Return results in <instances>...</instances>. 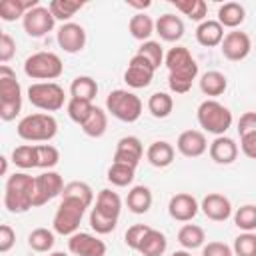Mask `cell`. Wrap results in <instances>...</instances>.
Returning <instances> with one entry per match:
<instances>
[{
  "instance_id": "55",
  "label": "cell",
  "mask_w": 256,
  "mask_h": 256,
  "mask_svg": "<svg viewBox=\"0 0 256 256\" xmlns=\"http://www.w3.org/2000/svg\"><path fill=\"white\" fill-rule=\"evenodd\" d=\"M172 256H192L188 250H176V252H172Z\"/></svg>"
},
{
  "instance_id": "27",
  "label": "cell",
  "mask_w": 256,
  "mask_h": 256,
  "mask_svg": "<svg viewBox=\"0 0 256 256\" xmlns=\"http://www.w3.org/2000/svg\"><path fill=\"white\" fill-rule=\"evenodd\" d=\"M128 210L134 214H146L152 208V192L148 186H134L126 198Z\"/></svg>"
},
{
  "instance_id": "14",
  "label": "cell",
  "mask_w": 256,
  "mask_h": 256,
  "mask_svg": "<svg viewBox=\"0 0 256 256\" xmlns=\"http://www.w3.org/2000/svg\"><path fill=\"white\" fill-rule=\"evenodd\" d=\"M68 250L74 256H106V244L88 232H76L68 240Z\"/></svg>"
},
{
  "instance_id": "51",
  "label": "cell",
  "mask_w": 256,
  "mask_h": 256,
  "mask_svg": "<svg viewBox=\"0 0 256 256\" xmlns=\"http://www.w3.org/2000/svg\"><path fill=\"white\" fill-rule=\"evenodd\" d=\"M240 148L248 158L256 160V130L240 134Z\"/></svg>"
},
{
  "instance_id": "10",
  "label": "cell",
  "mask_w": 256,
  "mask_h": 256,
  "mask_svg": "<svg viewBox=\"0 0 256 256\" xmlns=\"http://www.w3.org/2000/svg\"><path fill=\"white\" fill-rule=\"evenodd\" d=\"M64 180L58 172H44L40 176H36V190H34V208H40L44 204H48L50 200H54L56 196H62L64 192Z\"/></svg>"
},
{
  "instance_id": "12",
  "label": "cell",
  "mask_w": 256,
  "mask_h": 256,
  "mask_svg": "<svg viewBox=\"0 0 256 256\" xmlns=\"http://www.w3.org/2000/svg\"><path fill=\"white\" fill-rule=\"evenodd\" d=\"M154 72H156V68L148 60H144L142 56L134 54L132 60H130V64H128V68H126V72H124V82L130 88H134V90L146 88V86L152 84Z\"/></svg>"
},
{
  "instance_id": "19",
  "label": "cell",
  "mask_w": 256,
  "mask_h": 256,
  "mask_svg": "<svg viewBox=\"0 0 256 256\" xmlns=\"http://www.w3.org/2000/svg\"><path fill=\"white\" fill-rule=\"evenodd\" d=\"M176 148L186 158H198L208 150V140H206L204 132H200V130H184L178 136Z\"/></svg>"
},
{
  "instance_id": "32",
  "label": "cell",
  "mask_w": 256,
  "mask_h": 256,
  "mask_svg": "<svg viewBox=\"0 0 256 256\" xmlns=\"http://www.w3.org/2000/svg\"><path fill=\"white\" fill-rule=\"evenodd\" d=\"M70 94H72V98L92 102L98 94V84L90 76H76L70 84Z\"/></svg>"
},
{
  "instance_id": "9",
  "label": "cell",
  "mask_w": 256,
  "mask_h": 256,
  "mask_svg": "<svg viewBox=\"0 0 256 256\" xmlns=\"http://www.w3.org/2000/svg\"><path fill=\"white\" fill-rule=\"evenodd\" d=\"M28 100L34 108L48 112H58L64 106V88L56 82H34L28 88Z\"/></svg>"
},
{
  "instance_id": "6",
  "label": "cell",
  "mask_w": 256,
  "mask_h": 256,
  "mask_svg": "<svg viewBox=\"0 0 256 256\" xmlns=\"http://www.w3.org/2000/svg\"><path fill=\"white\" fill-rule=\"evenodd\" d=\"M64 72L62 58L54 52H36L26 58L24 62V74L32 80H46L52 82L60 78Z\"/></svg>"
},
{
  "instance_id": "4",
  "label": "cell",
  "mask_w": 256,
  "mask_h": 256,
  "mask_svg": "<svg viewBox=\"0 0 256 256\" xmlns=\"http://www.w3.org/2000/svg\"><path fill=\"white\" fill-rule=\"evenodd\" d=\"M18 136L26 142H50L58 134V122L52 114H28L18 122Z\"/></svg>"
},
{
  "instance_id": "30",
  "label": "cell",
  "mask_w": 256,
  "mask_h": 256,
  "mask_svg": "<svg viewBox=\"0 0 256 256\" xmlns=\"http://www.w3.org/2000/svg\"><path fill=\"white\" fill-rule=\"evenodd\" d=\"M178 242L184 250H196V248L204 246L206 232H204V228H200L196 224H184L178 232Z\"/></svg>"
},
{
  "instance_id": "25",
  "label": "cell",
  "mask_w": 256,
  "mask_h": 256,
  "mask_svg": "<svg viewBox=\"0 0 256 256\" xmlns=\"http://www.w3.org/2000/svg\"><path fill=\"white\" fill-rule=\"evenodd\" d=\"M94 210H98L100 214H104V216H108V218L118 220V218H120V212H122V200H120V196H118L116 192L104 188V190H100L98 196H96V206H94Z\"/></svg>"
},
{
  "instance_id": "1",
  "label": "cell",
  "mask_w": 256,
  "mask_h": 256,
  "mask_svg": "<svg viewBox=\"0 0 256 256\" xmlns=\"http://www.w3.org/2000/svg\"><path fill=\"white\" fill-rule=\"evenodd\" d=\"M170 76H168V86L174 94H186L190 92L196 76H198V64L190 50L186 46H174L168 50L166 60H164Z\"/></svg>"
},
{
  "instance_id": "44",
  "label": "cell",
  "mask_w": 256,
  "mask_h": 256,
  "mask_svg": "<svg viewBox=\"0 0 256 256\" xmlns=\"http://www.w3.org/2000/svg\"><path fill=\"white\" fill-rule=\"evenodd\" d=\"M36 158H38V168L52 170L60 162V152L52 144H36Z\"/></svg>"
},
{
  "instance_id": "24",
  "label": "cell",
  "mask_w": 256,
  "mask_h": 256,
  "mask_svg": "<svg viewBox=\"0 0 256 256\" xmlns=\"http://www.w3.org/2000/svg\"><path fill=\"white\" fill-rule=\"evenodd\" d=\"M174 146L166 140H156L148 146L146 150V158L152 166L156 168H168L172 162H174Z\"/></svg>"
},
{
  "instance_id": "41",
  "label": "cell",
  "mask_w": 256,
  "mask_h": 256,
  "mask_svg": "<svg viewBox=\"0 0 256 256\" xmlns=\"http://www.w3.org/2000/svg\"><path fill=\"white\" fill-rule=\"evenodd\" d=\"M138 56H142L144 60H148L156 70L164 64L166 56H164V48L160 46V42H154V40H148V42H142V46L138 48L136 52Z\"/></svg>"
},
{
  "instance_id": "43",
  "label": "cell",
  "mask_w": 256,
  "mask_h": 256,
  "mask_svg": "<svg viewBox=\"0 0 256 256\" xmlns=\"http://www.w3.org/2000/svg\"><path fill=\"white\" fill-rule=\"evenodd\" d=\"M234 224L242 232H254L256 230V206L244 204L234 212Z\"/></svg>"
},
{
  "instance_id": "48",
  "label": "cell",
  "mask_w": 256,
  "mask_h": 256,
  "mask_svg": "<svg viewBox=\"0 0 256 256\" xmlns=\"http://www.w3.org/2000/svg\"><path fill=\"white\" fill-rule=\"evenodd\" d=\"M14 54H16V42H14V38L10 34L2 32V36H0V62L2 64H8L14 58Z\"/></svg>"
},
{
  "instance_id": "15",
  "label": "cell",
  "mask_w": 256,
  "mask_h": 256,
  "mask_svg": "<svg viewBox=\"0 0 256 256\" xmlns=\"http://www.w3.org/2000/svg\"><path fill=\"white\" fill-rule=\"evenodd\" d=\"M58 44L68 54H78L86 46V30L76 22H66L58 30Z\"/></svg>"
},
{
  "instance_id": "49",
  "label": "cell",
  "mask_w": 256,
  "mask_h": 256,
  "mask_svg": "<svg viewBox=\"0 0 256 256\" xmlns=\"http://www.w3.org/2000/svg\"><path fill=\"white\" fill-rule=\"evenodd\" d=\"M14 244H16V232H14V228L10 224H2L0 226V252L2 254L10 252L14 248Z\"/></svg>"
},
{
  "instance_id": "29",
  "label": "cell",
  "mask_w": 256,
  "mask_h": 256,
  "mask_svg": "<svg viewBox=\"0 0 256 256\" xmlns=\"http://www.w3.org/2000/svg\"><path fill=\"white\" fill-rule=\"evenodd\" d=\"M226 88H228V78L218 70H210V72L202 74V78H200V90L206 96H212V98L220 96L226 92Z\"/></svg>"
},
{
  "instance_id": "33",
  "label": "cell",
  "mask_w": 256,
  "mask_h": 256,
  "mask_svg": "<svg viewBox=\"0 0 256 256\" xmlns=\"http://www.w3.org/2000/svg\"><path fill=\"white\" fill-rule=\"evenodd\" d=\"M80 128L84 130L86 136H90V138H100V136H104L106 130H108V114H106L102 108L94 106L90 118H88Z\"/></svg>"
},
{
  "instance_id": "53",
  "label": "cell",
  "mask_w": 256,
  "mask_h": 256,
  "mask_svg": "<svg viewBox=\"0 0 256 256\" xmlns=\"http://www.w3.org/2000/svg\"><path fill=\"white\" fill-rule=\"evenodd\" d=\"M128 6H132V8H140V10H144V8H150V2H132V0H128Z\"/></svg>"
},
{
  "instance_id": "37",
  "label": "cell",
  "mask_w": 256,
  "mask_h": 256,
  "mask_svg": "<svg viewBox=\"0 0 256 256\" xmlns=\"http://www.w3.org/2000/svg\"><path fill=\"white\" fill-rule=\"evenodd\" d=\"M148 110L154 118H168L174 110V100L166 92H156L148 100Z\"/></svg>"
},
{
  "instance_id": "45",
  "label": "cell",
  "mask_w": 256,
  "mask_h": 256,
  "mask_svg": "<svg viewBox=\"0 0 256 256\" xmlns=\"http://www.w3.org/2000/svg\"><path fill=\"white\" fill-rule=\"evenodd\" d=\"M234 256H256V234L244 232L234 240Z\"/></svg>"
},
{
  "instance_id": "36",
  "label": "cell",
  "mask_w": 256,
  "mask_h": 256,
  "mask_svg": "<svg viewBox=\"0 0 256 256\" xmlns=\"http://www.w3.org/2000/svg\"><path fill=\"white\" fill-rule=\"evenodd\" d=\"M134 176H136V168L134 166H128V164L112 162V166L108 168V182L114 184V186H118V188L130 186L134 182Z\"/></svg>"
},
{
  "instance_id": "46",
  "label": "cell",
  "mask_w": 256,
  "mask_h": 256,
  "mask_svg": "<svg viewBox=\"0 0 256 256\" xmlns=\"http://www.w3.org/2000/svg\"><path fill=\"white\" fill-rule=\"evenodd\" d=\"M116 224H118V220L108 218V216H104V214H100L98 210L92 208V212H90V226H92V230L96 234H110V232L116 230Z\"/></svg>"
},
{
  "instance_id": "38",
  "label": "cell",
  "mask_w": 256,
  "mask_h": 256,
  "mask_svg": "<svg viewBox=\"0 0 256 256\" xmlns=\"http://www.w3.org/2000/svg\"><path fill=\"white\" fill-rule=\"evenodd\" d=\"M12 162H14V166H18V168H22V170L38 168L36 144H22V146H16L14 152H12Z\"/></svg>"
},
{
  "instance_id": "54",
  "label": "cell",
  "mask_w": 256,
  "mask_h": 256,
  "mask_svg": "<svg viewBox=\"0 0 256 256\" xmlns=\"http://www.w3.org/2000/svg\"><path fill=\"white\" fill-rule=\"evenodd\" d=\"M0 162H2L0 174H2V176H6V172H8V158H6V156H2V158H0Z\"/></svg>"
},
{
  "instance_id": "17",
  "label": "cell",
  "mask_w": 256,
  "mask_h": 256,
  "mask_svg": "<svg viewBox=\"0 0 256 256\" xmlns=\"http://www.w3.org/2000/svg\"><path fill=\"white\" fill-rule=\"evenodd\" d=\"M144 154V146L140 142V138L136 136H124L118 140L116 144V152H114V162L120 164H128V166H138Z\"/></svg>"
},
{
  "instance_id": "2",
  "label": "cell",
  "mask_w": 256,
  "mask_h": 256,
  "mask_svg": "<svg viewBox=\"0 0 256 256\" xmlns=\"http://www.w3.org/2000/svg\"><path fill=\"white\" fill-rule=\"evenodd\" d=\"M34 190H36V176L26 172H16L6 180L4 188V206L12 214H24L34 208Z\"/></svg>"
},
{
  "instance_id": "42",
  "label": "cell",
  "mask_w": 256,
  "mask_h": 256,
  "mask_svg": "<svg viewBox=\"0 0 256 256\" xmlns=\"http://www.w3.org/2000/svg\"><path fill=\"white\" fill-rule=\"evenodd\" d=\"M66 108H68V116H70V120L82 126V124L90 118V114H92V110H94V104H92V102H86V100L70 98Z\"/></svg>"
},
{
  "instance_id": "34",
  "label": "cell",
  "mask_w": 256,
  "mask_h": 256,
  "mask_svg": "<svg viewBox=\"0 0 256 256\" xmlns=\"http://www.w3.org/2000/svg\"><path fill=\"white\" fill-rule=\"evenodd\" d=\"M176 10H180L184 16H188L194 22H204L208 16V4L204 0H172Z\"/></svg>"
},
{
  "instance_id": "50",
  "label": "cell",
  "mask_w": 256,
  "mask_h": 256,
  "mask_svg": "<svg viewBox=\"0 0 256 256\" xmlns=\"http://www.w3.org/2000/svg\"><path fill=\"white\" fill-rule=\"evenodd\" d=\"M202 256H234V250L224 242H208L202 248Z\"/></svg>"
},
{
  "instance_id": "20",
  "label": "cell",
  "mask_w": 256,
  "mask_h": 256,
  "mask_svg": "<svg viewBox=\"0 0 256 256\" xmlns=\"http://www.w3.org/2000/svg\"><path fill=\"white\" fill-rule=\"evenodd\" d=\"M208 150H210V158L222 166H228L238 158V144L228 136H216Z\"/></svg>"
},
{
  "instance_id": "28",
  "label": "cell",
  "mask_w": 256,
  "mask_h": 256,
  "mask_svg": "<svg viewBox=\"0 0 256 256\" xmlns=\"http://www.w3.org/2000/svg\"><path fill=\"white\" fill-rule=\"evenodd\" d=\"M128 28H130L132 38H136V40H140V42H148L150 36L156 32V22H154L148 14L140 12V14H134V16L130 18Z\"/></svg>"
},
{
  "instance_id": "16",
  "label": "cell",
  "mask_w": 256,
  "mask_h": 256,
  "mask_svg": "<svg viewBox=\"0 0 256 256\" xmlns=\"http://www.w3.org/2000/svg\"><path fill=\"white\" fill-rule=\"evenodd\" d=\"M198 210H200L198 200L192 194H186V192H180V194L172 196L170 202H168V214L174 220H178V222H190V220H194L196 214H198Z\"/></svg>"
},
{
  "instance_id": "40",
  "label": "cell",
  "mask_w": 256,
  "mask_h": 256,
  "mask_svg": "<svg viewBox=\"0 0 256 256\" xmlns=\"http://www.w3.org/2000/svg\"><path fill=\"white\" fill-rule=\"evenodd\" d=\"M62 198H76V200H80L82 204H86V206L90 208L92 202H94V192H92V188H90L86 182L74 180V182H68V184L64 186Z\"/></svg>"
},
{
  "instance_id": "5",
  "label": "cell",
  "mask_w": 256,
  "mask_h": 256,
  "mask_svg": "<svg viewBox=\"0 0 256 256\" xmlns=\"http://www.w3.org/2000/svg\"><path fill=\"white\" fill-rule=\"evenodd\" d=\"M232 112L220 104L218 100H204L198 106V124L204 132L214 134V136H224L228 128L232 126Z\"/></svg>"
},
{
  "instance_id": "35",
  "label": "cell",
  "mask_w": 256,
  "mask_h": 256,
  "mask_svg": "<svg viewBox=\"0 0 256 256\" xmlns=\"http://www.w3.org/2000/svg\"><path fill=\"white\" fill-rule=\"evenodd\" d=\"M48 8L56 20H62L66 24L70 18L76 16V12H80L84 8V2H80V0H52L48 4Z\"/></svg>"
},
{
  "instance_id": "7",
  "label": "cell",
  "mask_w": 256,
  "mask_h": 256,
  "mask_svg": "<svg viewBox=\"0 0 256 256\" xmlns=\"http://www.w3.org/2000/svg\"><path fill=\"white\" fill-rule=\"evenodd\" d=\"M86 208L88 206L76 198H62V202L54 214V220H52L54 232L60 236H74L80 228Z\"/></svg>"
},
{
  "instance_id": "39",
  "label": "cell",
  "mask_w": 256,
  "mask_h": 256,
  "mask_svg": "<svg viewBox=\"0 0 256 256\" xmlns=\"http://www.w3.org/2000/svg\"><path fill=\"white\" fill-rule=\"evenodd\" d=\"M54 242H56L54 232L48 230V228H36V230H32L30 236H28V246H30L34 252H40V254L50 252V250L54 248Z\"/></svg>"
},
{
  "instance_id": "31",
  "label": "cell",
  "mask_w": 256,
  "mask_h": 256,
  "mask_svg": "<svg viewBox=\"0 0 256 256\" xmlns=\"http://www.w3.org/2000/svg\"><path fill=\"white\" fill-rule=\"evenodd\" d=\"M166 248H168L166 236H164L160 230H154V228H152V230L146 234V238L142 240L138 252H140L142 256H162V254L166 252Z\"/></svg>"
},
{
  "instance_id": "47",
  "label": "cell",
  "mask_w": 256,
  "mask_h": 256,
  "mask_svg": "<svg viewBox=\"0 0 256 256\" xmlns=\"http://www.w3.org/2000/svg\"><path fill=\"white\" fill-rule=\"evenodd\" d=\"M150 230H152V228H150L148 224H134V226H130V228L126 230V234H124V242H126V246L138 252L142 240L146 238V234H148Z\"/></svg>"
},
{
  "instance_id": "22",
  "label": "cell",
  "mask_w": 256,
  "mask_h": 256,
  "mask_svg": "<svg viewBox=\"0 0 256 256\" xmlns=\"http://www.w3.org/2000/svg\"><path fill=\"white\" fill-rule=\"evenodd\" d=\"M224 26L218 20H204L198 28H196V40L198 44L206 46V48H214L220 46L224 40Z\"/></svg>"
},
{
  "instance_id": "52",
  "label": "cell",
  "mask_w": 256,
  "mask_h": 256,
  "mask_svg": "<svg viewBox=\"0 0 256 256\" xmlns=\"http://www.w3.org/2000/svg\"><path fill=\"white\" fill-rule=\"evenodd\" d=\"M256 130V112H246L240 116V122H238V134H244V132H252Z\"/></svg>"
},
{
  "instance_id": "18",
  "label": "cell",
  "mask_w": 256,
  "mask_h": 256,
  "mask_svg": "<svg viewBox=\"0 0 256 256\" xmlns=\"http://www.w3.org/2000/svg\"><path fill=\"white\" fill-rule=\"evenodd\" d=\"M200 210L204 212V216L212 222H226L232 216V202L224 196V194H208L202 204Z\"/></svg>"
},
{
  "instance_id": "8",
  "label": "cell",
  "mask_w": 256,
  "mask_h": 256,
  "mask_svg": "<svg viewBox=\"0 0 256 256\" xmlns=\"http://www.w3.org/2000/svg\"><path fill=\"white\" fill-rule=\"evenodd\" d=\"M106 110L120 122L132 124L142 116V100L128 90H112L106 98Z\"/></svg>"
},
{
  "instance_id": "11",
  "label": "cell",
  "mask_w": 256,
  "mask_h": 256,
  "mask_svg": "<svg viewBox=\"0 0 256 256\" xmlns=\"http://www.w3.org/2000/svg\"><path fill=\"white\" fill-rule=\"evenodd\" d=\"M54 24H56V18L52 16L50 8H46V6H36L34 10H30L22 18L24 32L30 38H42V36H46L48 32L54 30Z\"/></svg>"
},
{
  "instance_id": "56",
  "label": "cell",
  "mask_w": 256,
  "mask_h": 256,
  "mask_svg": "<svg viewBox=\"0 0 256 256\" xmlns=\"http://www.w3.org/2000/svg\"><path fill=\"white\" fill-rule=\"evenodd\" d=\"M50 256H68V254H64V252H52Z\"/></svg>"
},
{
  "instance_id": "21",
  "label": "cell",
  "mask_w": 256,
  "mask_h": 256,
  "mask_svg": "<svg viewBox=\"0 0 256 256\" xmlns=\"http://www.w3.org/2000/svg\"><path fill=\"white\" fill-rule=\"evenodd\" d=\"M156 34L164 42H178L184 36V22L176 14H162L156 20Z\"/></svg>"
},
{
  "instance_id": "13",
  "label": "cell",
  "mask_w": 256,
  "mask_h": 256,
  "mask_svg": "<svg viewBox=\"0 0 256 256\" xmlns=\"http://www.w3.org/2000/svg\"><path fill=\"white\" fill-rule=\"evenodd\" d=\"M220 50L224 54V58H228L230 62H240L244 60L250 50H252V40L246 32H240V30H232L224 36L222 44H220Z\"/></svg>"
},
{
  "instance_id": "23",
  "label": "cell",
  "mask_w": 256,
  "mask_h": 256,
  "mask_svg": "<svg viewBox=\"0 0 256 256\" xmlns=\"http://www.w3.org/2000/svg\"><path fill=\"white\" fill-rule=\"evenodd\" d=\"M36 6H40L38 0H2L0 2V18L4 22H14L18 18H24Z\"/></svg>"
},
{
  "instance_id": "3",
  "label": "cell",
  "mask_w": 256,
  "mask_h": 256,
  "mask_svg": "<svg viewBox=\"0 0 256 256\" xmlns=\"http://www.w3.org/2000/svg\"><path fill=\"white\" fill-rule=\"evenodd\" d=\"M22 110V86L8 64H0V118L12 122Z\"/></svg>"
},
{
  "instance_id": "26",
  "label": "cell",
  "mask_w": 256,
  "mask_h": 256,
  "mask_svg": "<svg viewBox=\"0 0 256 256\" xmlns=\"http://www.w3.org/2000/svg\"><path fill=\"white\" fill-rule=\"evenodd\" d=\"M246 20V10L242 4L238 2H226L218 8V22L224 26V28H232L236 30L242 22Z\"/></svg>"
}]
</instances>
